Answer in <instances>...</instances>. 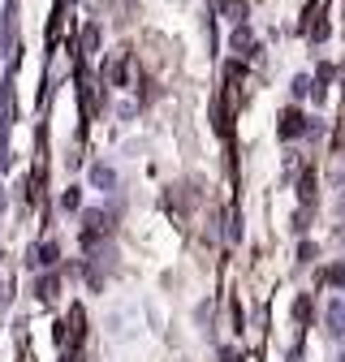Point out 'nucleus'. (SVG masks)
Returning <instances> with one entry per match:
<instances>
[{
  "mask_svg": "<svg viewBox=\"0 0 345 362\" xmlns=\"http://www.w3.org/2000/svg\"><path fill=\"white\" fill-rule=\"evenodd\" d=\"M324 9H328V0H315V5H307V22H302L307 39H324V35H328V18H324Z\"/></svg>",
  "mask_w": 345,
  "mask_h": 362,
  "instance_id": "obj_1",
  "label": "nucleus"
},
{
  "mask_svg": "<svg viewBox=\"0 0 345 362\" xmlns=\"http://www.w3.org/2000/svg\"><path fill=\"white\" fill-rule=\"evenodd\" d=\"M129 48H121V52H112V61H108V82L112 86H129Z\"/></svg>",
  "mask_w": 345,
  "mask_h": 362,
  "instance_id": "obj_2",
  "label": "nucleus"
},
{
  "mask_svg": "<svg viewBox=\"0 0 345 362\" xmlns=\"http://www.w3.org/2000/svg\"><path fill=\"white\" fill-rule=\"evenodd\" d=\"M281 134H285V139H298V134H302V117H298L293 108L281 117Z\"/></svg>",
  "mask_w": 345,
  "mask_h": 362,
  "instance_id": "obj_3",
  "label": "nucleus"
},
{
  "mask_svg": "<svg viewBox=\"0 0 345 362\" xmlns=\"http://www.w3.org/2000/svg\"><path fill=\"white\" fill-rule=\"evenodd\" d=\"M30 203H35V207L43 203V173H35V177H30Z\"/></svg>",
  "mask_w": 345,
  "mask_h": 362,
  "instance_id": "obj_4",
  "label": "nucleus"
},
{
  "mask_svg": "<svg viewBox=\"0 0 345 362\" xmlns=\"http://www.w3.org/2000/svg\"><path fill=\"white\" fill-rule=\"evenodd\" d=\"M35 263H57V246L48 242V246H39V259Z\"/></svg>",
  "mask_w": 345,
  "mask_h": 362,
  "instance_id": "obj_5",
  "label": "nucleus"
},
{
  "mask_svg": "<svg viewBox=\"0 0 345 362\" xmlns=\"http://www.w3.org/2000/svg\"><path fill=\"white\" fill-rule=\"evenodd\" d=\"M39 298H43V302H52V298H57V281H43V289H39Z\"/></svg>",
  "mask_w": 345,
  "mask_h": 362,
  "instance_id": "obj_6",
  "label": "nucleus"
}]
</instances>
